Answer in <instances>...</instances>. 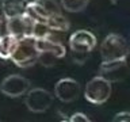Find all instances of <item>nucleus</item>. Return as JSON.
Instances as JSON below:
<instances>
[{"label":"nucleus","instance_id":"16","mask_svg":"<svg viewBox=\"0 0 130 122\" xmlns=\"http://www.w3.org/2000/svg\"><path fill=\"white\" fill-rule=\"evenodd\" d=\"M114 122H130V113L129 111H121L115 114V117L112 118Z\"/></svg>","mask_w":130,"mask_h":122},{"label":"nucleus","instance_id":"18","mask_svg":"<svg viewBox=\"0 0 130 122\" xmlns=\"http://www.w3.org/2000/svg\"><path fill=\"white\" fill-rule=\"evenodd\" d=\"M4 20H7L6 11H4V0H0V23H3Z\"/></svg>","mask_w":130,"mask_h":122},{"label":"nucleus","instance_id":"6","mask_svg":"<svg viewBox=\"0 0 130 122\" xmlns=\"http://www.w3.org/2000/svg\"><path fill=\"white\" fill-rule=\"evenodd\" d=\"M53 103V95L47 89L32 88L28 89L24 98V104L31 113H45Z\"/></svg>","mask_w":130,"mask_h":122},{"label":"nucleus","instance_id":"7","mask_svg":"<svg viewBox=\"0 0 130 122\" xmlns=\"http://www.w3.org/2000/svg\"><path fill=\"white\" fill-rule=\"evenodd\" d=\"M34 23H35L34 20L24 12L22 15L8 18L6 20V28H7L8 34L16 37L18 39L30 38V37H32Z\"/></svg>","mask_w":130,"mask_h":122},{"label":"nucleus","instance_id":"10","mask_svg":"<svg viewBox=\"0 0 130 122\" xmlns=\"http://www.w3.org/2000/svg\"><path fill=\"white\" fill-rule=\"evenodd\" d=\"M80 84L75 79L65 77L56 83L54 85V96L62 103H71L75 102L80 95Z\"/></svg>","mask_w":130,"mask_h":122},{"label":"nucleus","instance_id":"2","mask_svg":"<svg viewBox=\"0 0 130 122\" xmlns=\"http://www.w3.org/2000/svg\"><path fill=\"white\" fill-rule=\"evenodd\" d=\"M100 56L103 61L126 60L129 56V43L119 34H108L100 45Z\"/></svg>","mask_w":130,"mask_h":122},{"label":"nucleus","instance_id":"13","mask_svg":"<svg viewBox=\"0 0 130 122\" xmlns=\"http://www.w3.org/2000/svg\"><path fill=\"white\" fill-rule=\"evenodd\" d=\"M46 24L50 27L52 31H61V33H67L71 27L68 19L61 14V12H56V14H52L49 16Z\"/></svg>","mask_w":130,"mask_h":122},{"label":"nucleus","instance_id":"17","mask_svg":"<svg viewBox=\"0 0 130 122\" xmlns=\"http://www.w3.org/2000/svg\"><path fill=\"white\" fill-rule=\"evenodd\" d=\"M69 121L71 122H89L91 119H89V118L85 115V114H83V113H75L73 114V115L69 118Z\"/></svg>","mask_w":130,"mask_h":122},{"label":"nucleus","instance_id":"15","mask_svg":"<svg viewBox=\"0 0 130 122\" xmlns=\"http://www.w3.org/2000/svg\"><path fill=\"white\" fill-rule=\"evenodd\" d=\"M41 6H42L45 10H46L49 14H56V12H61L60 7L54 0H37Z\"/></svg>","mask_w":130,"mask_h":122},{"label":"nucleus","instance_id":"9","mask_svg":"<svg viewBox=\"0 0 130 122\" xmlns=\"http://www.w3.org/2000/svg\"><path fill=\"white\" fill-rule=\"evenodd\" d=\"M129 72L127 61L126 60H112L103 61L99 67V75L107 79L110 83L123 80Z\"/></svg>","mask_w":130,"mask_h":122},{"label":"nucleus","instance_id":"14","mask_svg":"<svg viewBox=\"0 0 130 122\" xmlns=\"http://www.w3.org/2000/svg\"><path fill=\"white\" fill-rule=\"evenodd\" d=\"M61 6L68 12H80L88 6V0H61Z\"/></svg>","mask_w":130,"mask_h":122},{"label":"nucleus","instance_id":"12","mask_svg":"<svg viewBox=\"0 0 130 122\" xmlns=\"http://www.w3.org/2000/svg\"><path fill=\"white\" fill-rule=\"evenodd\" d=\"M28 3L30 0H4V11L7 19L24 14Z\"/></svg>","mask_w":130,"mask_h":122},{"label":"nucleus","instance_id":"1","mask_svg":"<svg viewBox=\"0 0 130 122\" xmlns=\"http://www.w3.org/2000/svg\"><path fill=\"white\" fill-rule=\"evenodd\" d=\"M96 46V37L88 30H77L69 38V48L73 53V60L77 64H84L88 54Z\"/></svg>","mask_w":130,"mask_h":122},{"label":"nucleus","instance_id":"5","mask_svg":"<svg viewBox=\"0 0 130 122\" xmlns=\"http://www.w3.org/2000/svg\"><path fill=\"white\" fill-rule=\"evenodd\" d=\"M111 96V83L103 76H96L91 79L85 85L84 98L92 104H103Z\"/></svg>","mask_w":130,"mask_h":122},{"label":"nucleus","instance_id":"4","mask_svg":"<svg viewBox=\"0 0 130 122\" xmlns=\"http://www.w3.org/2000/svg\"><path fill=\"white\" fill-rule=\"evenodd\" d=\"M37 49L39 50V58L38 61L45 67H52L54 64V60L62 58L67 54V49L61 42L54 41L50 37L46 38H38L35 39Z\"/></svg>","mask_w":130,"mask_h":122},{"label":"nucleus","instance_id":"3","mask_svg":"<svg viewBox=\"0 0 130 122\" xmlns=\"http://www.w3.org/2000/svg\"><path fill=\"white\" fill-rule=\"evenodd\" d=\"M39 58V50L37 49L35 38H22L19 39L11 61L19 68H28L32 67Z\"/></svg>","mask_w":130,"mask_h":122},{"label":"nucleus","instance_id":"8","mask_svg":"<svg viewBox=\"0 0 130 122\" xmlns=\"http://www.w3.org/2000/svg\"><path fill=\"white\" fill-rule=\"evenodd\" d=\"M30 89V81L24 76L20 75H10L2 81L0 91L8 98H19L26 95Z\"/></svg>","mask_w":130,"mask_h":122},{"label":"nucleus","instance_id":"11","mask_svg":"<svg viewBox=\"0 0 130 122\" xmlns=\"http://www.w3.org/2000/svg\"><path fill=\"white\" fill-rule=\"evenodd\" d=\"M19 39L11 34L0 35V60H11Z\"/></svg>","mask_w":130,"mask_h":122}]
</instances>
